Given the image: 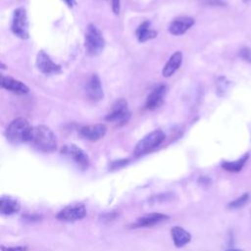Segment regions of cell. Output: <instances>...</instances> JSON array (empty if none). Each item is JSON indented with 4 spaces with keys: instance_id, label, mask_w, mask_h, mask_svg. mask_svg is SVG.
Returning a JSON list of instances; mask_svg holds the SVG:
<instances>
[{
    "instance_id": "obj_1",
    "label": "cell",
    "mask_w": 251,
    "mask_h": 251,
    "mask_svg": "<svg viewBox=\"0 0 251 251\" xmlns=\"http://www.w3.org/2000/svg\"><path fill=\"white\" fill-rule=\"evenodd\" d=\"M27 142L36 150L51 153L57 149V138L54 132L45 126H31Z\"/></svg>"
},
{
    "instance_id": "obj_2",
    "label": "cell",
    "mask_w": 251,
    "mask_h": 251,
    "mask_svg": "<svg viewBox=\"0 0 251 251\" xmlns=\"http://www.w3.org/2000/svg\"><path fill=\"white\" fill-rule=\"evenodd\" d=\"M31 126L24 118H17L11 122L6 129L7 139L14 144L27 142Z\"/></svg>"
},
{
    "instance_id": "obj_3",
    "label": "cell",
    "mask_w": 251,
    "mask_h": 251,
    "mask_svg": "<svg viewBox=\"0 0 251 251\" xmlns=\"http://www.w3.org/2000/svg\"><path fill=\"white\" fill-rule=\"evenodd\" d=\"M105 46L104 37L99 28L94 25H89L84 37V47L89 55L99 54Z\"/></svg>"
},
{
    "instance_id": "obj_4",
    "label": "cell",
    "mask_w": 251,
    "mask_h": 251,
    "mask_svg": "<svg viewBox=\"0 0 251 251\" xmlns=\"http://www.w3.org/2000/svg\"><path fill=\"white\" fill-rule=\"evenodd\" d=\"M164 139H165V134L162 130L160 129L153 130L150 133L146 134L143 138H141L137 142L134 148V154L136 156L144 155L152 151L156 147H158L164 141Z\"/></svg>"
},
{
    "instance_id": "obj_5",
    "label": "cell",
    "mask_w": 251,
    "mask_h": 251,
    "mask_svg": "<svg viewBox=\"0 0 251 251\" xmlns=\"http://www.w3.org/2000/svg\"><path fill=\"white\" fill-rule=\"evenodd\" d=\"M11 29L16 36L22 39L28 37V21L24 8H18L14 11Z\"/></svg>"
},
{
    "instance_id": "obj_6",
    "label": "cell",
    "mask_w": 251,
    "mask_h": 251,
    "mask_svg": "<svg viewBox=\"0 0 251 251\" xmlns=\"http://www.w3.org/2000/svg\"><path fill=\"white\" fill-rule=\"evenodd\" d=\"M130 113L127 109V104L125 99H119L117 100L113 106L111 112L107 115L106 120L108 122L116 123L119 126H123L127 123L129 120Z\"/></svg>"
},
{
    "instance_id": "obj_7",
    "label": "cell",
    "mask_w": 251,
    "mask_h": 251,
    "mask_svg": "<svg viewBox=\"0 0 251 251\" xmlns=\"http://www.w3.org/2000/svg\"><path fill=\"white\" fill-rule=\"evenodd\" d=\"M86 208L81 203L71 204L58 212L56 218L62 222H75L86 216Z\"/></svg>"
},
{
    "instance_id": "obj_8",
    "label": "cell",
    "mask_w": 251,
    "mask_h": 251,
    "mask_svg": "<svg viewBox=\"0 0 251 251\" xmlns=\"http://www.w3.org/2000/svg\"><path fill=\"white\" fill-rule=\"evenodd\" d=\"M64 155L70 157L81 170H85L89 166L88 155L79 147L75 144H68L62 148L61 151Z\"/></svg>"
},
{
    "instance_id": "obj_9",
    "label": "cell",
    "mask_w": 251,
    "mask_h": 251,
    "mask_svg": "<svg viewBox=\"0 0 251 251\" xmlns=\"http://www.w3.org/2000/svg\"><path fill=\"white\" fill-rule=\"evenodd\" d=\"M36 66L38 70L45 74V75H50V74H56L60 72V66L55 64L51 58L44 52V51H39L36 57Z\"/></svg>"
},
{
    "instance_id": "obj_10",
    "label": "cell",
    "mask_w": 251,
    "mask_h": 251,
    "mask_svg": "<svg viewBox=\"0 0 251 251\" xmlns=\"http://www.w3.org/2000/svg\"><path fill=\"white\" fill-rule=\"evenodd\" d=\"M107 131V127L104 124H96V125H90L86 126L80 128L79 133L80 135L90 141H96L100 138H102Z\"/></svg>"
},
{
    "instance_id": "obj_11",
    "label": "cell",
    "mask_w": 251,
    "mask_h": 251,
    "mask_svg": "<svg viewBox=\"0 0 251 251\" xmlns=\"http://www.w3.org/2000/svg\"><path fill=\"white\" fill-rule=\"evenodd\" d=\"M166 93H167V86L164 84L154 88L146 99L145 108L148 110H155L159 108L164 102V97Z\"/></svg>"
},
{
    "instance_id": "obj_12",
    "label": "cell",
    "mask_w": 251,
    "mask_h": 251,
    "mask_svg": "<svg viewBox=\"0 0 251 251\" xmlns=\"http://www.w3.org/2000/svg\"><path fill=\"white\" fill-rule=\"evenodd\" d=\"M169 219L168 215L162 214V213H151L147 214L145 216H142L138 218L134 224H132V227H148L153 226L157 224H160L164 221H167Z\"/></svg>"
},
{
    "instance_id": "obj_13",
    "label": "cell",
    "mask_w": 251,
    "mask_h": 251,
    "mask_svg": "<svg viewBox=\"0 0 251 251\" xmlns=\"http://www.w3.org/2000/svg\"><path fill=\"white\" fill-rule=\"evenodd\" d=\"M194 24L190 17H180L175 19L169 25V31L174 35H181L186 32Z\"/></svg>"
},
{
    "instance_id": "obj_14",
    "label": "cell",
    "mask_w": 251,
    "mask_h": 251,
    "mask_svg": "<svg viewBox=\"0 0 251 251\" xmlns=\"http://www.w3.org/2000/svg\"><path fill=\"white\" fill-rule=\"evenodd\" d=\"M87 96L92 101H99L103 98V90L101 80L97 75H92L86 84Z\"/></svg>"
},
{
    "instance_id": "obj_15",
    "label": "cell",
    "mask_w": 251,
    "mask_h": 251,
    "mask_svg": "<svg viewBox=\"0 0 251 251\" xmlns=\"http://www.w3.org/2000/svg\"><path fill=\"white\" fill-rule=\"evenodd\" d=\"M1 86L16 94H25L29 90L28 87L24 82L6 75H2Z\"/></svg>"
},
{
    "instance_id": "obj_16",
    "label": "cell",
    "mask_w": 251,
    "mask_h": 251,
    "mask_svg": "<svg viewBox=\"0 0 251 251\" xmlns=\"http://www.w3.org/2000/svg\"><path fill=\"white\" fill-rule=\"evenodd\" d=\"M171 235L174 241V244L176 247H182L190 242L191 240V234L185 230L181 226H173L171 228Z\"/></svg>"
},
{
    "instance_id": "obj_17",
    "label": "cell",
    "mask_w": 251,
    "mask_h": 251,
    "mask_svg": "<svg viewBox=\"0 0 251 251\" xmlns=\"http://www.w3.org/2000/svg\"><path fill=\"white\" fill-rule=\"evenodd\" d=\"M181 62H182V53L180 51L175 52L170 57V59L166 63V65L164 66L163 71H162L163 75L166 77L173 75L176 73V71L180 67Z\"/></svg>"
},
{
    "instance_id": "obj_18",
    "label": "cell",
    "mask_w": 251,
    "mask_h": 251,
    "mask_svg": "<svg viewBox=\"0 0 251 251\" xmlns=\"http://www.w3.org/2000/svg\"><path fill=\"white\" fill-rule=\"evenodd\" d=\"M21 209V204L14 198L2 196L0 199V212L2 215L11 216L17 214Z\"/></svg>"
},
{
    "instance_id": "obj_19",
    "label": "cell",
    "mask_w": 251,
    "mask_h": 251,
    "mask_svg": "<svg viewBox=\"0 0 251 251\" xmlns=\"http://www.w3.org/2000/svg\"><path fill=\"white\" fill-rule=\"evenodd\" d=\"M248 157H249V154L246 153L244 154L242 157H240L239 159L235 160V161H225L223 162L222 164V167L223 169H225L226 171L227 172H230V173H238L242 170V168L244 167L246 161L248 160Z\"/></svg>"
},
{
    "instance_id": "obj_20",
    "label": "cell",
    "mask_w": 251,
    "mask_h": 251,
    "mask_svg": "<svg viewBox=\"0 0 251 251\" xmlns=\"http://www.w3.org/2000/svg\"><path fill=\"white\" fill-rule=\"evenodd\" d=\"M149 26H150V24L148 22H144L138 26L136 30V35L140 42H145L151 38L156 37L157 32L151 29Z\"/></svg>"
},
{
    "instance_id": "obj_21",
    "label": "cell",
    "mask_w": 251,
    "mask_h": 251,
    "mask_svg": "<svg viewBox=\"0 0 251 251\" xmlns=\"http://www.w3.org/2000/svg\"><path fill=\"white\" fill-rule=\"evenodd\" d=\"M249 198H250L249 194H248V193H244V194H242L241 196H239L238 198H236V199H234L233 201L229 202L228 205H227V207H228L229 209H238V208L244 206V205L249 201Z\"/></svg>"
},
{
    "instance_id": "obj_22",
    "label": "cell",
    "mask_w": 251,
    "mask_h": 251,
    "mask_svg": "<svg viewBox=\"0 0 251 251\" xmlns=\"http://www.w3.org/2000/svg\"><path fill=\"white\" fill-rule=\"evenodd\" d=\"M239 55H240V57H241L243 60H245V61L251 63V49H250V48H248V47L242 48V49L240 50V52H239Z\"/></svg>"
},
{
    "instance_id": "obj_23",
    "label": "cell",
    "mask_w": 251,
    "mask_h": 251,
    "mask_svg": "<svg viewBox=\"0 0 251 251\" xmlns=\"http://www.w3.org/2000/svg\"><path fill=\"white\" fill-rule=\"evenodd\" d=\"M26 247L25 246H9L6 247L4 245L1 246V250L2 251H26Z\"/></svg>"
},
{
    "instance_id": "obj_24",
    "label": "cell",
    "mask_w": 251,
    "mask_h": 251,
    "mask_svg": "<svg viewBox=\"0 0 251 251\" xmlns=\"http://www.w3.org/2000/svg\"><path fill=\"white\" fill-rule=\"evenodd\" d=\"M112 9L113 12L115 14H119L120 13V8H121V4H120V0H112Z\"/></svg>"
},
{
    "instance_id": "obj_25",
    "label": "cell",
    "mask_w": 251,
    "mask_h": 251,
    "mask_svg": "<svg viewBox=\"0 0 251 251\" xmlns=\"http://www.w3.org/2000/svg\"><path fill=\"white\" fill-rule=\"evenodd\" d=\"M127 162H128V160H120V161H118V162H115V163L112 165V167H114V168L121 167V166L126 165Z\"/></svg>"
},
{
    "instance_id": "obj_26",
    "label": "cell",
    "mask_w": 251,
    "mask_h": 251,
    "mask_svg": "<svg viewBox=\"0 0 251 251\" xmlns=\"http://www.w3.org/2000/svg\"><path fill=\"white\" fill-rule=\"evenodd\" d=\"M64 1L67 3V5H68L69 7H73V5L75 3V0H64Z\"/></svg>"
},
{
    "instance_id": "obj_27",
    "label": "cell",
    "mask_w": 251,
    "mask_h": 251,
    "mask_svg": "<svg viewBox=\"0 0 251 251\" xmlns=\"http://www.w3.org/2000/svg\"><path fill=\"white\" fill-rule=\"evenodd\" d=\"M226 251H242L241 249H238V248H228L226 249Z\"/></svg>"
},
{
    "instance_id": "obj_28",
    "label": "cell",
    "mask_w": 251,
    "mask_h": 251,
    "mask_svg": "<svg viewBox=\"0 0 251 251\" xmlns=\"http://www.w3.org/2000/svg\"><path fill=\"white\" fill-rule=\"evenodd\" d=\"M111 1H112V0H111Z\"/></svg>"
}]
</instances>
